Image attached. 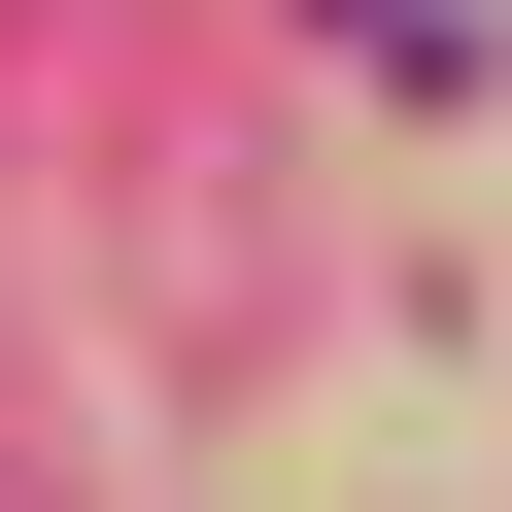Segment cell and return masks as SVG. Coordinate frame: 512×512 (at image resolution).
I'll return each instance as SVG.
<instances>
[{
    "instance_id": "cell-1",
    "label": "cell",
    "mask_w": 512,
    "mask_h": 512,
    "mask_svg": "<svg viewBox=\"0 0 512 512\" xmlns=\"http://www.w3.org/2000/svg\"><path fill=\"white\" fill-rule=\"evenodd\" d=\"M342 35H376V69H410V35H444V0H342Z\"/></svg>"
}]
</instances>
